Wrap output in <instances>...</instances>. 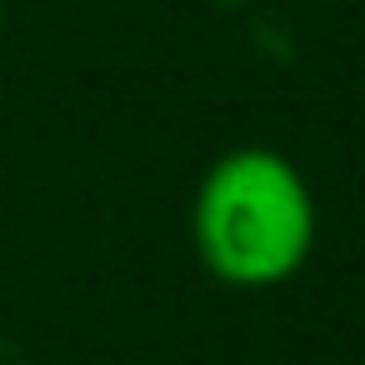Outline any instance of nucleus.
Here are the masks:
<instances>
[{
    "label": "nucleus",
    "mask_w": 365,
    "mask_h": 365,
    "mask_svg": "<svg viewBox=\"0 0 365 365\" xmlns=\"http://www.w3.org/2000/svg\"><path fill=\"white\" fill-rule=\"evenodd\" d=\"M225 6H235V0H225Z\"/></svg>",
    "instance_id": "f03ea898"
},
{
    "label": "nucleus",
    "mask_w": 365,
    "mask_h": 365,
    "mask_svg": "<svg viewBox=\"0 0 365 365\" xmlns=\"http://www.w3.org/2000/svg\"><path fill=\"white\" fill-rule=\"evenodd\" d=\"M0 16H6V6H0Z\"/></svg>",
    "instance_id": "7ed1b4c3"
},
{
    "label": "nucleus",
    "mask_w": 365,
    "mask_h": 365,
    "mask_svg": "<svg viewBox=\"0 0 365 365\" xmlns=\"http://www.w3.org/2000/svg\"><path fill=\"white\" fill-rule=\"evenodd\" d=\"M190 240L220 285H285L315 250V195L290 155L265 145L225 150L195 185Z\"/></svg>",
    "instance_id": "f257e3e1"
}]
</instances>
